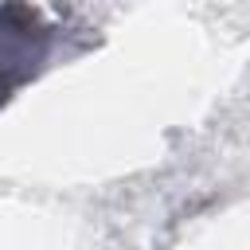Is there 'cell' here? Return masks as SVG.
<instances>
[{"instance_id": "1", "label": "cell", "mask_w": 250, "mask_h": 250, "mask_svg": "<svg viewBox=\"0 0 250 250\" xmlns=\"http://www.w3.org/2000/svg\"><path fill=\"white\" fill-rule=\"evenodd\" d=\"M74 31L62 20H47L31 0H4L0 4V105H8L27 82H35L55 59L82 51L70 43Z\"/></svg>"}]
</instances>
